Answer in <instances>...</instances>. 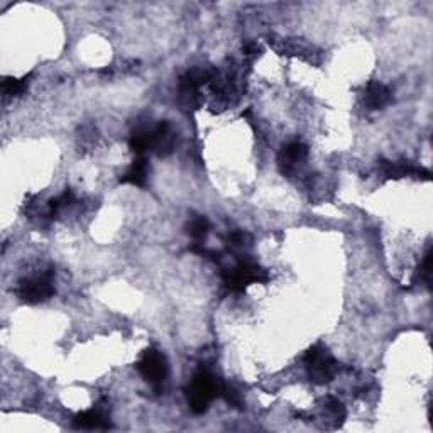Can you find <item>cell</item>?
Returning <instances> with one entry per match:
<instances>
[{
  "mask_svg": "<svg viewBox=\"0 0 433 433\" xmlns=\"http://www.w3.org/2000/svg\"><path fill=\"white\" fill-rule=\"evenodd\" d=\"M187 232H188V235L191 237V239H195L200 244L202 240H205L207 235H209L210 222L202 215L191 218V220L188 222V225H187Z\"/></svg>",
  "mask_w": 433,
  "mask_h": 433,
  "instance_id": "cell-13",
  "label": "cell"
},
{
  "mask_svg": "<svg viewBox=\"0 0 433 433\" xmlns=\"http://www.w3.org/2000/svg\"><path fill=\"white\" fill-rule=\"evenodd\" d=\"M222 398H224L229 405L234 406V408H242V396H240L239 391H235L234 388L227 386V384H225L224 391H222Z\"/></svg>",
  "mask_w": 433,
  "mask_h": 433,
  "instance_id": "cell-17",
  "label": "cell"
},
{
  "mask_svg": "<svg viewBox=\"0 0 433 433\" xmlns=\"http://www.w3.org/2000/svg\"><path fill=\"white\" fill-rule=\"evenodd\" d=\"M303 362L306 366L310 381L315 384L330 383L339 371V362L328 352L324 344H315L313 347H310L303 357Z\"/></svg>",
  "mask_w": 433,
  "mask_h": 433,
  "instance_id": "cell-2",
  "label": "cell"
},
{
  "mask_svg": "<svg viewBox=\"0 0 433 433\" xmlns=\"http://www.w3.org/2000/svg\"><path fill=\"white\" fill-rule=\"evenodd\" d=\"M244 54H246L247 58H256L259 56V53H261V47H259L257 43H254V41H249V43L244 44Z\"/></svg>",
  "mask_w": 433,
  "mask_h": 433,
  "instance_id": "cell-19",
  "label": "cell"
},
{
  "mask_svg": "<svg viewBox=\"0 0 433 433\" xmlns=\"http://www.w3.org/2000/svg\"><path fill=\"white\" fill-rule=\"evenodd\" d=\"M16 293L22 302L29 303V305H38L41 302H46L47 298H51L54 295L53 271H47L36 277H28V279L19 281Z\"/></svg>",
  "mask_w": 433,
  "mask_h": 433,
  "instance_id": "cell-4",
  "label": "cell"
},
{
  "mask_svg": "<svg viewBox=\"0 0 433 433\" xmlns=\"http://www.w3.org/2000/svg\"><path fill=\"white\" fill-rule=\"evenodd\" d=\"M430 269H432V254H430V251H427V254H425V257H423V262H421L420 268H418L414 279L420 281V283L421 281H423V283H430Z\"/></svg>",
  "mask_w": 433,
  "mask_h": 433,
  "instance_id": "cell-16",
  "label": "cell"
},
{
  "mask_svg": "<svg viewBox=\"0 0 433 433\" xmlns=\"http://www.w3.org/2000/svg\"><path fill=\"white\" fill-rule=\"evenodd\" d=\"M224 284L234 293H240L246 290V286L253 283H264L268 281V273L251 261H240L235 268L224 271Z\"/></svg>",
  "mask_w": 433,
  "mask_h": 433,
  "instance_id": "cell-3",
  "label": "cell"
},
{
  "mask_svg": "<svg viewBox=\"0 0 433 433\" xmlns=\"http://www.w3.org/2000/svg\"><path fill=\"white\" fill-rule=\"evenodd\" d=\"M175 147V134L169 125V122L161 120L153 127V136H151V151L158 156H168Z\"/></svg>",
  "mask_w": 433,
  "mask_h": 433,
  "instance_id": "cell-6",
  "label": "cell"
},
{
  "mask_svg": "<svg viewBox=\"0 0 433 433\" xmlns=\"http://www.w3.org/2000/svg\"><path fill=\"white\" fill-rule=\"evenodd\" d=\"M73 427L80 428V430H109L112 425L107 420L102 410H88V412H81L73 418Z\"/></svg>",
  "mask_w": 433,
  "mask_h": 433,
  "instance_id": "cell-9",
  "label": "cell"
},
{
  "mask_svg": "<svg viewBox=\"0 0 433 433\" xmlns=\"http://www.w3.org/2000/svg\"><path fill=\"white\" fill-rule=\"evenodd\" d=\"M325 406H327L328 413H330L332 416L339 421V423L344 420V418H346V414H347L346 406H344V403L340 401V399L332 398L330 396V398H327V401H325Z\"/></svg>",
  "mask_w": 433,
  "mask_h": 433,
  "instance_id": "cell-15",
  "label": "cell"
},
{
  "mask_svg": "<svg viewBox=\"0 0 433 433\" xmlns=\"http://www.w3.org/2000/svg\"><path fill=\"white\" fill-rule=\"evenodd\" d=\"M29 76L24 78H14V76H7L2 81V92L7 97H17V95L24 94L25 88H28Z\"/></svg>",
  "mask_w": 433,
  "mask_h": 433,
  "instance_id": "cell-14",
  "label": "cell"
},
{
  "mask_svg": "<svg viewBox=\"0 0 433 433\" xmlns=\"http://www.w3.org/2000/svg\"><path fill=\"white\" fill-rule=\"evenodd\" d=\"M276 50L284 54H290V56L305 58V59H308V61H313V58L317 56V54H313L315 53V47L310 46V44L302 43V41H295V39L279 41V43L276 44Z\"/></svg>",
  "mask_w": 433,
  "mask_h": 433,
  "instance_id": "cell-12",
  "label": "cell"
},
{
  "mask_svg": "<svg viewBox=\"0 0 433 433\" xmlns=\"http://www.w3.org/2000/svg\"><path fill=\"white\" fill-rule=\"evenodd\" d=\"M306 156H308V147L303 142H299V140H293V142L286 144L283 147V151L279 154V162L283 166V169L290 171L296 162L305 161Z\"/></svg>",
  "mask_w": 433,
  "mask_h": 433,
  "instance_id": "cell-11",
  "label": "cell"
},
{
  "mask_svg": "<svg viewBox=\"0 0 433 433\" xmlns=\"http://www.w3.org/2000/svg\"><path fill=\"white\" fill-rule=\"evenodd\" d=\"M393 95L391 90L381 81H369L364 92V103L369 107V110H381L386 105H390Z\"/></svg>",
  "mask_w": 433,
  "mask_h": 433,
  "instance_id": "cell-8",
  "label": "cell"
},
{
  "mask_svg": "<svg viewBox=\"0 0 433 433\" xmlns=\"http://www.w3.org/2000/svg\"><path fill=\"white\" fill-rule=\"evenodd\" d=\"M227 240H229V244H232L234 247H246V246H249L251 235L247 234V232L235 231V232H232V234H229Z\"/></svg>",
  "mask_w": 433,
  "mask_h": 433,
  "instance_id": "cell-18",
  "label": "cell"
},
{
  "mask_svg": "<svg viewBox=\"0 0 433 433\" xmlns=\"http://www.w3.org/2000/svg\"><path fill=\"white\" fill-rule=\"evenodd\" d=\"M147 171H149V165H147L146 158L139 156L138 159H134L131 166L127 168V171L124 173L118 181L122 184H134V187H146L147 181Z\"/></svg>",
  "mask_w": 433,
  "mask_h": 433,
  "instance_id": "cell-10",
  "label": "cell"
},
{
  "mask_svg": "<svg viewBox=\"0 0 433 433\" xmlns=\"http://www.w3.org/2000/svg\"><path fill=\"white\" fill-rule=\"evenodd\" d=\"M379 169L383 173L384 178L388 180H398V178H405V176H416V178H423V180H430V171L423 168H416V166L410 165V162H393V161H383L379 162Z\"/></svg>",
  "mask_w": 433,
  "mask_h": 433,
  "instance_id": "cell-7",
  "label": "cell"
},
{
  "mask_svg": "<svg viewBox=\"0 0 433 433\" xmlns=\"http://www.w3.org/2000/svg\"><path fill=\"white\" fill-rule=\"evenodd\" d=\"M225 384L209 371H198L188 388V405L195 414H203L209 410L210 403L222 398Z\"/></svg>",
  "mask_w": 433,
  "mask_h": 433,
  "instance_id": "cell-1",
  "label": "cell"
},
{
  "mask_svg": "<svg viewBox=\"0 0 433 433\" xmlns=\"http://www.w3.org/2000/svg\"><path fill=\"white\" fill-rule=\"evenodd\" d=\"M138 369L140 372V376L147 381V383L154 384V386H159L162 384V381L168 377V361L159 350L156 349H147L146 352L142 354V357L139 359L138 362Z\"/></svg>",
  "mask_w": 433,
  "mask_h": 433,
  "instance_id": "cell-5",
  "label": "cell"
}]
</instances>
